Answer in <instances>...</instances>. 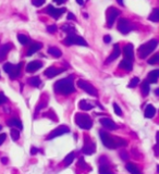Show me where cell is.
I'll return each mask as SVG.
<instances>
[{
	"label": "cell",
	"instance_id": "cell-19",
	"mask_svg": "<svg viewBox=\"0 0 159 174\" xmlns=\"http://www.w3.org/2000/svg\"><path fill=\"white\" fill-rule=\"evenodd\" d=\"M10 49H11V44H4V45L0 46V62L6 59L7 54L10 51Z\"/></svg>",
	"mask_w": 159,
	"mask_h": 174
},
{
	"label": "cell",
	"instance_id": "cell-56",
	"mask_svg": "<svg viewBox=\"0 0 159 174\" xmlns=\"http://www.w3.org/2000/svg\"><path fill=\"white\" fill-rule=\"evenodd\" d=\"M157 172H158V173H159V166H158V167H157Z\"/></svg>",
	"mask_w": 159,
	"mask_h": 174
},
{
	"label": "cell",
	"instance_id": "cell-30",
	"mask_svg": "<svg viewBox=\"0 0 159 174\" xmlns=\"http://www.w3.org/2000/svg\"><path fill=\"white\" fill-rule=\"evenodd\" d=\"M28 84L33 87H39L41 84V81L38 76H33V78H31L30 80H28Z\"/></svg>",
	"mask_w": 159,
	"mask_h": 174
},
{
	"label": "cell",
	"instance_id": "cell-24",
	"mask_svg": "<svg viewBox=\"0 0 159 174\" xmlns=\"http://www.w3.org/2000/svg\"><path fill=\"white\" fill-rule=\"evenodd\" d=\"M22 65H23V63L20 62L19 64H15L14 67V70H13V72L10 74V78H12V80H14V78H17V76L20 75V73H21V70H22Z\"/></svg>",
	"mask_w": 159,
	"mask_h": 174
},
{
	"label": "cell",
	"instance_id": "cell-5",
	"mask_svg": "<svg viewBox=\"0 0 159 174\" xmlns=\"http://www.w3.org/2000/svg\"><path fill=\"white\" fill-rule=\"evenodd\" d=\"M63 44L65 46H71V45H79V46H87L86 40L81 36L78 35H68L65 39H63Z\"/></svg>",
	"mask_w": 159,
	"mask_h": 174
},
{
	"label": "cell",
	"instance_id": "cell-26",
	"mask_svg": "<svg viewBox=\"0 0 159 174\" xmlns=\"http://www.w3.org/2000/svg\"><path fill=\"white\" fill-rule=\"evenodd\" d=\"M48 54H51V56L55 57V58H60V57L62 56L61 50L57 47H49L48 48Z\"/></svg>",
	"mask_w": 159,
	"mask_h": 174
},
{
	"label": "cell",
	"instance_id": "cell-3",
	"mask_svg": "<svg viewBox=\"0 0 159 174\" xmlns=\"http://www.w3.org/2000/svg\"><path fill=\"white\" fill-rule=\"evenodd\" d=\"M157 46H158L157 39H152V40H149V41H147V43L141 45L137 49L138 57H140L141 59H146L147 57L149 56V54H152V52L156 49Z\"/></svg>",
	"mask_w": 159,
	"mask_h": 174
},
{
	"label": "cell",
	"instance_id": "cell-37",
	"mask_svg": "<svg viewBox=\"0 0 159 174\" xmlns=\"http://www.w3.org/2000/svg\"><path fill=\"white\" fill-rule=\"evenodd\" d=\"M10 134H11V137H12L13 140H17L20 138V132H19V129H12L10 131Z\"/></svg>",
	"mask_w": 159,
	"mask_h": 174
},
{
	"label": "cell",
	"instance_id": "cell-16",
	"mask_svg": "<svg viewBox=\"0 0 159 174\" xmlns=\"http://www.w3.org/2000/svg\"><path fill=\"white\" fill-rule=\"evenodd\" d=\"M120 47H119L118 44H116V45L113 46V50H112L111 54H110L109 57H108V59L106 60V63H111L112 61H114L117 58H118L119 56H120Z\"/></svg>",
	"mask_w": 159,
	"mask_h": 174
},
{
	"label": "cell",
	"instance_id": "cell-49",
	"mask_svg": "<svg viewBox=\"0 0 159 174\" xmlns=\"http://www.w3.org/2000/svg\"><path fill=\"white\" fill-rule=\"evenodd\" d=\"M44 107H46V102H41V105H39V106H38V107H37V108H36V112H38V111H39V110H41V108H44Z\"/></svg>",
	"mask_w": 159,
	"mask_h": 174
},
{
	"label": "cell",
	"instance_id": "cell-52",
	"mask_svg": "<svg viewBox=\"0 0 159 174\" xmlns=\"http://www.w3.org/2000/svg\"><path fill=\"white\" fill-rule=\"evenodd\" d=\"M55 2H56L57 4H62V3H65V0H54Z\"/></svg>",
	"mask_w": 159,
	"mask_h": 174
},
{
	"label": "cell",
	"instance_id": "cell-21",
	"mask_svg": "<svg viewBox=\"0 0 159 174\" xmlns=\"http://www.w3.org/2000/svg\"><path fill=\"white\" fill-rule=\"evenodd\" d=\"M119 68L125 70V71H131V70L133 69V63H132V61L128 60V59H123V60L119 63Z\"/></svg>",
	"mask_w": 159,
	"mask_h": 174
},
{
	"label": "cell",
	"instance_id": "cell-34",
	"mask_svg": "<svg viewBox=\"0 0 159 174\" xmlns=\"http://www.w3.org/2000/svg\"><path fill=\"white\" fill-rule=\"evenodd\" d=\"M44 116H46V118H50L51 120H54L55 122H57V121H58V118H57V115L55 114V112L52 111V110H49L48 112L44 113Z\"/></svg>",
	"mask_w": 159,
	"mask_h": 174
},
{
	"label": "cell",
	"instance_id": "cell-15",
	"mask_svg": "<svg viewBox=\"0 0 159 174\" xmlns=\"http://www.w3.org/2000/svg\"><path fill=\"white\" fill-rule=\"evenodd\" d=\"M43 67V63L41 61H31L30 63H27L26 65V72L28 73H33V72H36L37 70H39Z\"/></svg>",
	"mask_w": 159,
	"mask_h": 174
},
{
	"label": "cell",
	"instance_id": "cell-48",
	"mask_svg": "<svg viewBox=\"0 0 159 174\" xmlns=\"http://www.w3.org/2000/svg\"><path fill=\"white\" fill-rule=\"evenodd\" d=\"M37 153H38V149L36 147H32L31 148V155H36Z\"/></svg>",
	"mask_w": 159,
	"mask_h": 174
},
{
	"label": "cell",
	"instance_id": "cell-2",
	"mask_svg": "<svg viewBox=\"0 0 159 174\" xmlns=\"http://www.w3.org/2000/svg\"><path fill=\"white\" fill-rule=\"evenodd\" d=\"M99 135H100V139H101V142H103V144L109 149H114L120 146H127V144H128L127 140L122 139V138H119V137H112L110 134H108L107 132H105V131L99 132Z\"/></svg>",
	"mask_w": 159,
	"mask_h": 174
},
{
	"label": "cell",
	"instance_id": "cell-57",
	"mask_svg": "<svg viewBox=\"0 0 159 174\" xmlns=\"http://www.w3.org/2000/svg\"><path fill=\"white\" fill-rule=\"evenodd\" d=\"M1 129H2V126H1V125H0V131H1Z\"/></svg>",
	"mask_w": 159,
	"mask_h": 174
},
{
	"label": "cell",
	"instance_id": "cell-53",
	"mask_svg": "<svg viewBox=\"0 0 159 174\" xmlns=\"http://www.w3.org/2000/svg\"><path fill=\"white\" fill-rule=\"evenodd\" d=\"M76 3L80 4V6H83V4H84V0H76Z\"/></svg>",
	"mask_w": 159,
	"mask_h": 174
},
{
	"label": "cell",
	"instance_id": "cell-14",
	"mask_svg": "<svg viewBox=\"0 0 159 174\" xmlns=\"http://www.w3.org/2000/svg\"><path fill=\"white\" fill-rule=\"evenodd\" d=\"M95 150H96V145H95L94 142L86 143L83 148H82V153H83L84 155H88V156L93 155V153H95Z\"/></svg>",
	"mask_w": 159,
	"mask_h": 174
},
{
	"label": "cell",
	"instance_id": "cell-41",
	"mask_svg": "<svg viewBox=\"0 0 159 174\" xmlns=\"http://www.w3.org/2000/svg\"><path fill=\"white\" fill-rule=\"evenodd\" d=\"M57 30H58V27H57V25H49L47 26V32L50 33V34H54V33L57 32Z\"/></svg>",
	"mask_w": 159,
	"mask_h": 174
},
{
	"label": "cell",
	"instance_id": "cell-45",
	"mask_svg": "<svg viewBox=\"0 0 159 174\" xmlns=\"http://www.w3.org/2000/svg\"><path fill=\"white\" fill-rule=\"evenodd\" d=\"M120 157H121V159H122V160H128V159H129V155L127 153V151H121Z\"/></svg>",
	"mask_w": 159,
	"mask_h": 174
},
{
	"label": "cell",
	"instance_id": "cell-50",
	"mask_svg": "<svg viewBox=\"0 0 159 174\" xmlns=\"http://www.w3.org/2000/svg\"><path fill=\"white\" fill-rule=\"evenodd\" d=\"M68 20H73V21H75V16H74L73 13L70 12L69 14H68Z\"/></svg>",
	"mask_w": 159,
	"mask_h": 174
},
{
	"label": "cell",
	"instance_id": "cell-54",
	"mask_svg": "<svg viewBox=\"0 0 159 174\" xmlns=\"http://www.w3.org/2000/svg\"><path fill=\"white\" fill-rule=\"evenodd\" d=\"M117 2H118L120 6H124V3H123V0H117Z\"/></svg>",
	"mask_w": 159,
	"mask_h": 174
},
{
	"label": "cell",
	"instance_id": "cell-7",
	"mask_svg": "<svg viewBox=\"0 0 159 174\" xmlns=\"http://www.w3.org/2000/svg\"><path fill=\"white\" fill-rule=\"evenodd\" d=\"M78 86L81 88V89H83L85 92H87L88 95H90V96L93 97H96L97 96V89L93 86L92 84H89L88 82H86V81L84 80H79L78 81Z\"/></svg>",
	"mask_w": 159,
	"mask_h": 174
},
{
	"label": "cell",
	"instance_id": "cell-25",
	"mask_svg": "<svg viewBox=\"0 0 159 174\" xmlns=\"http://www.w3.org/2000/svg\"><path fill=\"white\" fill-rule=\"evenodd\" d=\"M125 168H127V170L129 171V172L131 173V174H142V173H141V171H140V169H138L134 163H132V162H129V163H127Z\"/></svg>",
	"mask_w": 159,
	"mask_h": 174
},
{
	"label": "cell",
	"instance_id": "cell-1",
	"mask_svg": "<svg viewBox=\"0 0 159 174\" xmlns=\"http://www.w3.org/2000/svg\"><path fill=\"white\" fill-rule=\"evenodd\" d=\"M54 89L57 94L63 95V96H68V95L72 94V92H75V87H74L73 83V78L69 76V78H62V80H59L55 83Z\"/></svg>",
	"mask_w": 159,
	"mask_h": 174
},
{
	"label": "cell",
	"instance_id": "cell-4",
	"mask_svg": "<svg viewBox=\"0 0 159 174\" xmlns=\"http://www.w3.org/2000/svg\"><path fill=\"white\" fill-rule=\"evenodd\" d=\"M75 123L79 127L83 129H90L93 126V120L88 114L85 113H76L75 114Z\"/></svg>",
	"mask_w": 159,
	"mask_h": 174
},
{
	"label": "cell",
	"instance_id": "cell-8",
	"mask_svg": "<svg viewBox=\"0 0 159 174\" xmlns=\"http://www.w3.org/2000/svg\"><path fill=\"white\" fill-rule=\"evenodd\" d=\"M69 132H70L69 127L65 126V125H60V126H58L57 129H55L54 131H52L51 133L47 136V139L50 140V139H52V138H56V137H59V136L65 135V134H68Z\"/></svg>",
	"mask_w": 159,
	"mask_h": 174
},
{
	"label": "cell",
	"instance_id": "cell-35",
	"mask_svg": "<svg viewBox=\"0 0 159 174\" xmlns=\"http://www.w3.org/2000/svg\"><path fill=\"white\" fill-rule=\"evenodd\" d=\"M138 84H140V78H133L129 83V88H135Z\"/></svg>",
	"mask_w": 159,
	"mask_h": 174
},
{
	"label": "cell",
	"instance_id": "cell-17",
	"mask_svg": "<svg viewBox=\"0 0 159 174\" xmlns=\"http://www.w3.org/2000/svg\"><path fill=\"white\" fill-rule=\"evenodd\" d=\"M43 48V45H41V43H34L32 44V45L30 46V48L27 49V52H26V56L30 57V56H33V54H35V52L39 51V50Z\"/></svg>",
	"mask_w": 159,
	"mask_h": 174
},
{
	"label": "cell",
	"instance_id": "cell-51",
	"mask_svg": "<svg viewBox=\"0 0 159 174\" xmlns=\"http://www.w3.org/2000/svg\"><path fill=\"white\" fill-rule=\"evenodd\" d=\"M1 162L3 164H7V163H8V158H7V157H2L1 158Z\"/></svg>",
	"mask_w": 159,
	"mask_h": 174
},
{
	"label": "cell",
	"instance_id": "cell-40",
	"mask_svg": "<svg viewBox=\"0 0 159 174\" xmlns=\"http://www.w3.org/2000/svg\"><path fill=\"white\" fill-rule=\"evenodd\" d=\"M113 110H114V113H116L117 115H119V116L122 115V110H121V108L119 107L118 103H113Z\"/></svg>",
	"mask_w": 159,
	"mask_h": 174
},
{
	"label": "cell",
	"instance_id": "cell-27",
	"mask_svg": "<svg viewBox=\"0 0 159 174\" xmlns=\"http://www.w3.org/2000/svg\"><path fill=\"white\" fill-rule=\"evenodd\" d=\"M61 30H62L65 33H67L68 35H74L76 32L75 27H74L73 25H71V24H65V25L61 27Z\"/></svg>",
	"mask_w": 159,
	"mask_h": 174
},
{
	"label": "cell",
	"instance_id": "cell-46",
	"mask_svg": "<svg viewBox=\"0 0 159 174\" xmlns=\"http://www.w3.org/2000/svg\"><path fill=\"white\" fill-rule=\"evenodd\" d=\"M6 138H7V135H6V134H4V133L0 134V146H1V145L4 143V140H6Z\"/></svg>",
	"mask_w": 159,
	"mask_h": 174
},
{
	"label": "cell",
	"instance_id": "cell-42",
	"mask_svg": "<svg viewBox=\"0 0 159 174\" xmlns=\"http://www.w3.org/2000/svg\"><path fill=\"white\" fill-rule=\"evenodd\" d=\"M46 0H32V3L33 6L35 7H41L44 3H45Z\"/></svg>",
	"mask_w": 159,
	"mask_h": 174
},
{
	"label": "cell",
	"instance_id": "cell-33",
	"mask_svg": "<svg viewBox=\"0 0 159 174\" xmlns=\"http://www.w3.org/2000/svg\"><path fill=\"white\" fill-rule=\"evenodd\" d=\"M74 157H75V155H74V153H70L69 155L67 156V157L65 158V167H68V166H70V164L73 162V160H74Z\"/></svg>",
	"mask_w": 159,
	"mask_h": 174
},
{
	"label": "cell",
	"instance_id": "cell-39",
	"mask_svg": "<svg viewBox=\"0 0 159 174\" xmlns=\"http://www.w3.org/2000/svg\"><path fill=\"white\" fill-rule=\"evenodd\" d=\"M156 140H157V144L154 147V150H155V156L158 157L159 156V132H157V134H156Z\"/></svg>",
	"mask_w": 159,
	"mask_h": 174
},
{
	"label": "cell",
	"instance_id": "cell-29",
	"mask_svg": "<svg viewBox=\"0 0 159 174\" xmlns=\"http://www.w3.org/2000/svg\"><path fill=\"white\" fill-rule=\"evenodd\" d=\"M141 89H142L143 96H147L149 94V90H151V87H149V82L148 81H144V82L141 84Z\"/></svg>",
	"mask_w": 159,
	"mask_h": 174
},
{
	"label": "cell",
	"instance_id": "cell-20",
	"mask_svg": "<svg viewBox=\"0 0 159 174\" xmlns=\"http://www.w3.org/2000/svg\"><path fill=\"white\" fill-rule=\"evenodd\" d=\"M156 114V109L153 105H147L146 108H145V112L144 115L146 119H152L154 118V115Z\"/></svg>",
	"mask_w": 159,
	"mask_h": 174
},
{
	"label": "cell",
	"instance_id": "cell-23",
	"mask_svg": "<svg viewBox=\"0 0 159 174\" xmlns=\"http://www.w3.org/2000/svg\"><path fill=\"white\" fill-rule=\"evenodd\" d=\"M79 108L81 110H83V111H89V110H92L93 108H94V106L92 105V103H89L88 101L86 100H81L79 102Z\"/></svg>",
	"mask_w": 159,
	"mask_h": 174
},
{
	"label": "cell",
	"instance_id": "cell-47",
	"mask_svg": "<svg viewBox=\"0 0 159 174\" xmlns=\"http://www.w3.org/2000/svg\"><path fill=\"white\" fill-rule=\"evenodd\" d=\"M104 41H105L106 44H109L110 41H111V37H110L109 35H106V36L104 37Z\"/></svg>",
	"mask_w": 159,
	"mask_h": 174
},
{
	"label": "cell",
	"instance_id": "cell-55",
	"mask_svg": "<svg viewBox=\"0 0 159 174\" xmlns=\"http://www.w3.org/2000/svg\"><path fill=\"white\" fill-rule=\"evenodd\" d=\"M155 94H156V96H159V88H157V89L155 90Z\"/></svg>",
	"mask_w": 159,
	"mask_h": 174
},
{
	"label": "cell",
	"instance_id": "cell-43",
	"mask_svg": "<svg viewBox=\"0 0 159 174\" xmlns=\"http://www.w3.org/2000/svg\"><path fill=\"white\" fill-rule=\"evenodd\" d=\"M79 167L80 168H82V169H87L88 168V166L85 163V161H84L83 158H80L79 159Z\"/></svg>",
	"mask_w": 159,
	"mask_h": 174
},
{
	"label": "cell",
	"instance_id": "cell-31",
	"mask_svg": "<svg viewBox=\"0 0 159 174\" xmlns=\"http://www.w3.org/2000/svg\"><path fill=\"white\" fill-rule=\"evenodd\" d=\"M17 40L20 41V44L21 45H27V44H30V38H28L26 35H23V34H19L17 35Z\"/></svg>",
	"mask_w": 159,
	"mask_h": 174
},
{
	"label": "cell",
	"instance_id": "cell-36",
	"mask_svg": "<svg viewBox=\"0 0 159 174\" xmlns=\"http://www.w3.org/2000/svg\"><path fill=\"white\" fill-rule=\"evenodd\" d=\"M158 62H159V54H154V56L152 57V58H149L148 61H147L148 64H156V63H158Z\"/></svg>",
	"mask_w": 159,
	"mask_h": 174
},
{
	"label": "cell",
	"instance_id": "cell-11",
	"mask_svg": "<svg viewBox=\"0 0 159 174\" xmlns=\"http://www.w3.org/2000/svg\"><path fill=\"white\" fill-rule=\"evenodd\" d=\"M99 122H100V124L103 125L106 129H109V131H113V129H118V125L109 118H101L100 120H99Z\"/></svg>",
	"mask_w": 159,
	"mask_h": 174
},
{
	"label": "cell",
	"instance_id": "cell-44",
	"mask_svg": "<svg viewBox=\"0 0 159 174\" xmlns=\"http://www.w3.org/2000/svg\"><path fill=\"white\" fill-rule=\"evenodd\" d=\"M7 101H8V98L4 96L3 92H0V106L3 105V103H6Z\"/></svg>",
	"mask_w": 159,
	"mask_h": 174
},
{
	"label": "cell",
	"instance_id": "cell-28",
	"mask_svg": "<svg viewBox=\"0 0 159 174\" xmlns=\"http://www.w3.org/2000/svg\"><path fill=\"white\" fill-rule=\"evenodd\" d=\"M148 20L152 22H159V9L158 8H155L152 11V13L148 16Z\"/></svg>",
	"mask_w": 159,
	"mask_h": 174
},
{
	"label": "cell",
	"instance_id": "cell-13",
	"mask_svg": "<svg viewBox=\"0 0 159 174\" xmlns=\"http://www.w3.org/2000/svg\"><path fill=\"white\" fill-rule=\"evenodd\" d=\"M63 71H65V69H57V68H55V67H49L45 72H44V74H45L47 78H55V76L59 75L60 73H62Z\"/></svg>",
	"mask_w": 159,
	"mask_h": 174
},
{
	"label": "cell",
	"instance_id": "cell-6",
	"mask_svg": "<svg viewBox=\"0 0 159 174\" xmlns=\"http://www.w3.org/2000/svg\"><path fill=\"white\" fill-rule=\"evenodd\" d=\"M120 15V11L118 9L113 8V7H110L108 8L107 12H106V16H107V26L108 27H112L114 21L117 20V17Z\"/></svg>",
	"mask_w": 159,
	"mask_h": 174
},
{
	"label": "cell",
	"instance_id": "cell-22",
	"mask_svg": "<svg viewBox=\"0 0 159 174\" xmlns=\"http://www.w3.org/2000/svg\"><path fill=\"white\" fill-rule=\"evenodd\" d=\"M158 78H159V69L153 70V71L149 72L148 75H147V81H148L149 83H156L158 81Z\"/></svg>",
	"mask_w": 159,
	"mask_h": 174
},
{
	"label": "cell",
	"instance_id": "cell-12",
	"mask_svg": "<svg viewBox=\"0 0 159 174\" xmlns=\"http://www.w3.org/2000/svg\"><path fill=\"white\" fill-rule=\"evenodd\" d=\"M134 47L132 44H127V45L123 47V54H124L125 59L130 61H133L134 59Z\"/></svg>",
	"mask_w": 159,
	"mask_h": 174
},
{
	"label": "cell",
	"instance_id": "cell-10",
	"mask_svg": "<svg viewBox=\"0 0 159 174\" xmlns=\"http://www.w3.org/2000/svg\"><path fill=\"white\" fill-rule=\"evenodd\" d=\"M46 12H47L51 17L58 20L59 17H60V15L65 12V8H56V7H54L52 4H49V6L47 7V9H46Z\"/></svg>",
	"mask_w": 159,
	"mask_h": 174
},
{
	"label": "cell",
	"instance_id": "cell-38",
	"mask_svg": "<svg viewBox=\"0 0 159 174\" xmlns=\"http://www.w3.org/2000/svg\"><path fill=\"white\" fill-rule=\"evenodd\" d=\"M99 174H113L109 170L107 166H100L99 167Z\"/></svg>",
	"mask_w": 159,
	"mask_h": 174
},
{
	"label": "cell",
	"instance_id": "cell-18",
	"mask_svg": "<svg viewBox=\"0 0 159 174\" xmlns=\"http://www.w3.org/2000/svg\"><path fill=\"white\" fill-rule=\"evenodd\" d=\"M7 125L10 127H17V129H23V124H22L21 120H19L17 118H12L10 120L7 121Z\"/></svg>",
	"mask_w": 159,
	"mask_h": 174
},
{
	"label": "cell",
	"instance_id": "cell-32",
	"mask_svg": "<svg viewBox=\"0 0 159 174\" xmlns=\"http://www.w3.org/2000/svg\"><path fill=\"white\" fill-rule=\"evenodd\" d=\"M14 67H15V64H12V63L8 62V63H6V64H3V71L10 75L13 72V70H14Z\"/></svg>",
	"mask_w": 159,
	"mask_h": 174
},
{
	"label": "cell",
	"instance_id": "cell-9",
	"mask_svg": "<svg viewBox=\"0 0 159 174\" xmlns=\"http://www.w3.org/2000/svg\"><path fill=\"white\" fill-rule=\"evenodd\" d=\"M118 31L120 33H122V34H124V35L129 34V33L132 31V25H131V23H130L129 20L123 19V17L119 20V22H118Z\"/></svg>",
	"mask_w": 159,
	"mask_h": 174
}]
</instances>
